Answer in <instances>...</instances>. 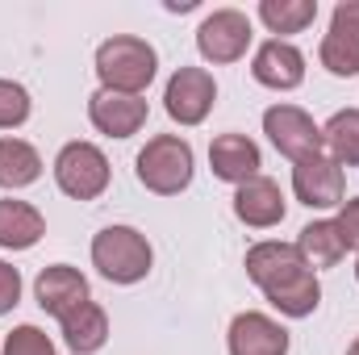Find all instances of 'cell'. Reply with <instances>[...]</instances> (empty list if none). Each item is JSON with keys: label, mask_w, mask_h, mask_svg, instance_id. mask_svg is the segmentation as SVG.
Masks as SVG:
<instances>
[{"label": "cell", "mask_w": 359, "mask_h": 355, "mask_svg": "<svg viewBox=\"0 0 359 355\" xmlns=\"http://www.w3.org/2000/svg\"><path fill=\"white\" fill-rule=\"evenodd\" d=\"M92 264L113 284H138L155 264V251L147 234H138L134 226H104L92 239Z\"/></svg>", "instance_id": "3957f363"}, {"label": "cell", "mask_w": 359, "mask_h": 355, "mask_svg": "<svg viewBox=\"0 0 359 355\" xmlns=\"http://www.w3.org/2000/svg\"><path fill=\"white\" fill-rule=\"evenodd\" d=\"M213 100H217V84L205 67H180L163 88V105L180 126H201L209 117Z\"/></svg>", "instance_id": "ba28073f"}, {"label": "cell", "mask_w": 359, "mask_h": 355, "mask_svg": "<svg viewBox=\"0 0 359 355\" xmlns=\"http://www.w3.org/2000/svg\"><path fill=\"white\" fill-rule=\"evenodd\" d=\"M347 355H359V339H355V343H351V347H347Z\"/></svg>", "instance_id": "83f0119b"}, {"label": "cell", "mask_w": 359, "mask_h": 355, "mask_svg": "<svg viewBox=\"0 0 359 355\" xmlns=\"http://www.w3.org/2000/svg\"><path fill=\"white\" fill-rule=\"evenodd\" d=\"M46 234V222L34 205L25 201H0V247L8 251H29Z\"/></svg>", "instance_id": "2e32d148"}, {"label": "cell", "mask_w": 359, "mask_h": 355, "mask_svg": "<svg viewBox=\"0 0 359 355\" xmlns=\"http://www.w3.org/2000/svg\"><path fill=\"white\" fill-rule=\"evenodd\" d=\"M322 67L330 76H359V34L330 25V34L322 38Z\"/></svg>", "instance_id": "7402d4cb"}, {"label": "cell", "mask_w": 359, "mask_h": 355, "mask_svg": "<svg viewBox=\"0 0 359 355\" xmlns=\"http://www.w3.org/2000/svg\"><path fill=\"white\" fill-rule=\"evenodd\" d=\"M322 142L330 147V159L343 168V163H359V109H343L326 121L322 130Z\"/></svg>", "instance_id": "44dd1931"}, {"label": "cell", "mask_w": 359, "mask_h": 355, "mask_svg": "<svg viewBox=\"0 0 359 355\" xmlns=\"http://www.w3.org/2000/svg\"><path fill=\"white\" fill-rule=\"evenodd\" d=\"M264 134L271 138V147L280 155H288L292 163H301V159H309V155L322 151V130L297 105H271L268 113H264Z\"/></svg>", "instance_id": "8992f818"}, {"label": "cell", "mask_w": 359, "mask_h": 355, "mask_svg": "<svg viewBox=\"0 0 359 355\" xmlns=\"http://www.w3.org/2000/svg\"><path fill=\"white\" fill-rule=\"evenodd\" d=\"M297 251L305 255L309 267H334L347 255V243H343V234H339L334 222H309L301 230V239H297Z\"/></svg>", "instance_id": "ac0fdd59"}, {"label": "cell", "mask_w": 359, "mask_h": 355, "mask_svg": "<svg viewBox=\"0 0 359 355\" xmlns=\"http://www.w3.org/2000/svg\"><path fill=\"white\" fill-rule=\"evenodd\" d=\"M138 180L159 192V196H176L192 180V147L180 134H159L138 151Z\"/></svg>", "instance_id": "277c9868"}, {"label": "cell", "mask_w": 359, "mask_h": 355, "mask_svg": "<svg viewBox=\"0 0 359 355\" xmlns=\"http://www.w3.org/2000/svg\"><path fill=\"white\" fill-rule=\"evenodd\" d=\"M251 72H255V80L264 84V88H297L301 80H305V55L292 46V42H284V38H271L264 42L259 51H255V63H251Z\"/></svg>", "instance_id": "4fadbf2b"}, {"label": "cell", "mask_w": 359, "mask_h": 355, "mask_svg": "<svg viewBox=\"0 0 359 355\" xmlns=\"http://www.w3.org/2000/svg\"><path fill=\"white\" fill-rule=\"evenodd\" d=\"M34 293H38V305L63 322L72 309H80V305L88 301V280H84L76 267L55 264V267H42V276H38Z\"/></svg>", "instance_id": "8fae6325"}, {"label": "cell", "mask_w": 359, "mask_h": 355, "mask_svg": "<svg viewBox=\"0 0 359 355\" xmlns=\"http://www.w3.org/2000/svg\"><path fill=\"white\" fill-rule=\"evenodd\" d=\"M234 213H238V222H247L255 230H268L276 222H284V192H280V184L268 176H255L247 184H238Z\"/></svg>", "instance_id": "9a60e30c"}, {"label": "cell", "mask_w": 359, "mask_h": 355, "mask_svg": "<svg viewBox=\"0 0 359 355\" xmlns=\"http://www.w3.org/2000/svg\"><path fill=\"white\" fill-rule=\"evenodd\" d=\"M355 276H359V264H355Z\"/></svg>", "instance_id": "f1b7e54d"}, {"label": "cell", "mask_w": 359, "mask_h": 355, "mask_svg": "<svg viewBox=\"0 0 359 355\" xmlns=\"http://www.w3.org/2000/svg\"><path fill=\"white\" fill-rule=\"evenodd\" d=\"M230 355H288V330L268 314H238L230 322Z\"/></svg>", "instance_id": "5bb4252c"}, {"label": "cell", "mask_w": 359, "mask_h": 355, "mask_svg": "<svg viewBox=\"0 0 359 355\" xmlns=\"http://www.w3.org/2000/svg\"><path fill=\"white\" fill-rule=\"evenodd\" d=\"M292 192H297V201L301 205H309V209H334V205H343V196H347V180H343V168L330 159V155H309V159H301L297 168H292Z\"/></svg>", "instance_id": "9c48e42d"}, {"label": "cell", "mask_w": 359, "mask_h": 355, "mask_svg": "<svg viewBox=\"0 0 359 355\" xmlns=\"http://www.w3.org/2000/svg\"><path fill=\"white\" fill-rule=\"evenodd\" d=\"M42 176V159L21 138H0V188H25Z\"/></svg>", "instance_id": "d6986e66"}, {"label": "cell", "mask_w": 359, "mask_h": 355, "mask_svg": "<svg viewBox=\"0 0 359 355\" xmlns=\"http://www.w3.org/2000/svg\"><path fill=\"white\" fill-rule=\"evenodd\" d=\"M104 339H109V318H104V309H100V305L84 301L80 309H72V314L63 318V343H67L76 355L100 351V347H104Z\"/></svg>", "instance_id": "e0dca14e"}, {"label": "cell", "mask_w": 359, "mask_h": 355, "mask_svg": "<svg viewBox=\"0 0 359 355\" xmlns=\"http://www.w3.org/2000/svg\"><path fill=\"white\" fill-rule=\"evenodd\" d=\"M55 180L67 196L76 201H96L109 188V159L92 142H67L55 159Z\"/></svg>", "instance_id": "5b68a950"}, {"label": "cell", "mask_w": 359, "mask_h": 355, "mask_svg": "<svg viewBox=\"0 0 359 355\" xmlns=\"http://www.w3.org/2000/svg\"><path fill=\"white\" fill-rule=\"evenodd\" d=\"M17 301H21V276H17V267L0 260V314H8Z\"/></svg>", "instance_id": "d4e9b609"}, {"label": "cell", "mask_w": 359, "mask_h": 355, "mask_svg": "<svg viewBox=\"0 0 359 355\" xmlns=\"http://www.w3.org/2000/svg\"><path fill=\"white\" fill-rule=\"evenodd\" d=\"M88 117L100 134H109V138H130V134H138L142 121H147V100H142V96H130V92L100 88V92H92V100H88Z\"/></svg>", "instance_id": "30bf717a"}, {"label": "cell", "mask_w": 359, "mask_h": 355, "mask_svg": "<svg viewBox=\"0 0 359 355\" xmlns=\"http://www.w3.org/2000/svg\"><path fill=\"white\" fill-rule=\"evenodd\" d=\"M4 355H55V343L46 339V330L38 326H17L4 339Z\"/></svg>", "instance_id": "cb8c5ba5"}, {"label": "cell", "mask_w": 359, "mask_h": 355, "mask_svg": "<svg viewBox=\"0 0 359 355\" xmlns=\"http://www.w3.org/2000/svg\"><path fill=\"white\" fill-rule=\"evenodd\" d=\"M339 234H343V243H347V251L359 247V201H343V213H339Z\"/></svg>", "instance_id": "484cf974"}, {"label": "cell", "mask_w": 359, "mask_h": 355, "mask_svg": "<svg viewBox=\"0 0 359 355\" xmlns=\"http://www.w3.org/2000/svg\"><path fill=\"white\" fill-rule=\"evenodd\" d=\"M259 17L271 34H301L318 17V0H264Z\"/></svg>", "instance_id": "ffe728a7"}, {"label": "cell", "mask_w": 359, "mask_h": 355, "mask_svg": "<svg viewBox=\"0 0 359 355\" xmlns=\"http://www.w3.org/2000/svg\"><path fill=\"white\" fill-rule=\"evenodd\" d=\"M155 46L142 42V38H109L100 51H96V76L109 92H130V96H142V88L155 80Z\"/></svg>", "instance_id": "7a4b0ae2"}, {"label": "cell", "mask_w": 359, "mask_h": 355, "mask_svg": "<svg viewBox=\"0 0 359 355\" xmlns=\"http://www.w3.org/2000/svg\"><path fill=\"white\" fill-rule=\"evenodd\" d=\"M196 46L209 63H238L251 46V21L238 8H217L201 21L196 29Z\"/></svg>", "instance_id": "52a82bcc"}, {"label": "cell", "mask_w": 359, "mask_h": 355, "mask_svg": "<svg viewBox=\"0 0 359 355\" xmlns=\"http://www.w3.org/2000/svg\"><path fill=\"white\" fill-rule=\"evenodd\" d=\"M209 163H213V176L226 180V184H247V180L259 176V168H264L259 147L247 134H217L209 142Z\"/></svg>", "instance_id": "7c38bea8"}, {"label": "cell", "mask_w": 359, "mask_h": 355, "mask_svg": "<svg viewBox=\"0 0 359 355\" xmlns=\"http://www.w3.org/2000/svg\"><path fill=\"white\" fill-rule=\"evenodd\" d=\"M247 276L264 288L271 305L288 318H309L322 301V284L297 243H255L247 251Z\"/></svg>", "instance_id": "6da1fadb"}, {"label": "cell", "mask_w": 359, "mask_h": 355, "mask_svg": "<svg viewBox=\"0 0 359 355\" xmlns=\"http://www.w3.org/2000/svg\"><path fill=\"white\" fill-rule=\"evenodd\" d=\"M330 25H339V29H351V34H359V0H343V4L334 8Z\"/></svg>", "instance_id": "4316f807"}, {"label": "cell", "mask_w": 359, "mask_h": 355, "mask_svg": "<svg viewBox=\"0 0 359 355\" xmlns=\"http://www.w3.org/2000/svg\"><path fill=\"white\" fill-rule=\"evenodd\" d=\"M29 117V92L13 80H0V130H13Z\"/></svg>", "instance_id": "603a6c76"}]
</instances>
